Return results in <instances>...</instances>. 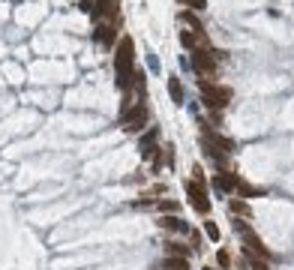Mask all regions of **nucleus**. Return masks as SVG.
Segmentation results:
<instances>
[{
  "label": "nucleus",
  "instance_id": "nucleus-1",
  "mask_svg": "<svg viewBox=\"0 0 294 270\" xmlns=\"http://www.w3.org/2000/svg\"><path fill=\"white\" fill-rule=\"evenodd\" d=\"M132 57H135V45L129 36L117 39V54H114V69H117V87L120 90H132L135 72H132Z\"/></svg>",
  "mask_w": 294,
  "mask_h": 270
},
{
  "label": "nucleus",
  "instance_id": "nucleus-2",
  "mask_svg": "<svg viewBox=\"0 0 294 270\" xmlns=\"http://www.w3.org/2000/svg\"><path fill=\"white\" fill-rule=\"evenodd\" d=\"M198 90H201V99H204V105L213 108V111L225 108V105H228V99H231V90H228V87H219V84L204 81V78H198Z\"/></svg>",
  "mask_w": 294,
  "mask_h": 270
},
{
  "label": "nucleus",
  "instance_id": "nucleus-3",
  "mask_svg": "<svg viewBox=\"0 0 294 270\" xmlns=\"http://www.w3.org/2000/svg\"><path fill=\"white\" fill-rule=\"evenodd\" d=\"M141 126H147V105L135 102L132 108H126L120 117V129L123 132H139Z\"/></svg>",
  "mask_w": 294,
  "mask_h": 270
},
{
  "label": "nucleus",
  "instance_id": "nucleus-4",
  "mask_svg": "<svg viewBox=\"0 0 294 270\" xmlns=\"http://www.w3.org/2000/svg\"><path fill=\"white\" fill-rule=\"evenodd\" d=\"M192 69L198 75H213L216 72V54L207 48H195L192 51Z\"/></svg>",
  "mask_w": 294,
  "mask_h": 270
},
{
  "label": "nucleus",
  "instance_id": "nucleus-5",
  "mask_svg": "<svg viewBox=\"0 0 294 270\" xmlns=\"http://www.w3.org/2000/svg\"><path fill=\"white\" fill-rule=\"evenodd\" d=\"M240 234H243V243H246L243 252H252V255H258V258H264V261L270 258V249H267L258 237H255V231H252L249 225H240Z\"/></svg>",
  "mask_w": 294,
  "mask_h": 270
},
{
  "label": "nucleus",
  "instance_id": "nucleus-6",
  "mask_svg": "<svg viewBox=\"0 0 294 270\" xmlns=\"http://www.w3.org/2000/svg\"><path fill=\"white\" fill-rule=\"evenodd\" d=\"M186 195H189V204L198 210V213H210V201H207V192L201 189V186H195V183H186Z\"/></svg>",
  "mask_w": 294,
  "mask_h": 270
},
{
  "label": "nucleus",
  "instance_id": "nucleus-7",
  "mask_svg": "<svg viewBox=\"0 0 294 270\" xmlns=\"http://www.w3.org/2000/svg\"><path fill=\"white\" fill-rule=\"evenodd\" d=\"M204 141H207V147H210V153H231L234 150V144L228 141V138H222V135H216L213 129H204Z\"/></svg>",
  "mask_w": 294,
  "mask_h": 270
},
{
  "label": "nucleus",
  "instance_id": "nucleus-8",
  "mask_svg": "<svg viewBox=\"0 0 294 270\" xmlns=\"http://www.w3.org/2000/svg\"><path fill=\"white\" fill-rule=\"evenodd\" d=\"M93 15L96 18H114L117 21V15H120V6H117V0H96V6H93Z\"/></svg>",
  "mask_w": 294,
  "mask_h": 270
},
{
  "label": "nucleus",
  "instance_id": "nucleus-9",
  "mask_svg": "<svg viewBox=\"0 0 294 270\" xmlns=\"http://www.w3.org/2000/svg\"><path fill=\"white\" fill-rule=\"evenodd\" d=\"M96 42H102V45H114L117 42V27L114 24H108V21H102V24H96Z\"/></svg>",
  "mask_w": 294,
  "mask_h": 270
},
{
  "label": "nucleus",
  "instance_id": "nucleus-10",
  "mask_svg": "<svg viewBox=\"0 0 294 270\" xmlns=\"http://www.w3.org/2000/svg\"><path fill=\"white\" fill-rule=\"evenodd\" d=\"M213 189L216 192H231V189H237V177L234 174H216L213 177Z\"/></svg>",
  "mask_w": 294,
  "mask_h": 270
},
{
  "label": "nucleus",
  "instance_id": "nucleus-11",
  "mask_svg": "<svg viewBox=\"0 0 294 270\" xmlns=\"http://www.w3.org/2000/svg\"><path fill=\"white\" fill-rule=\"evenodd\" d=\"M159 225H162V228H168V231H189V225H186L183 219H177V216H162V219H159Z\"/></svg>",
  "mask_w": 294,
  "mask_h": 270
},
{
  "label": "nucleus",
  "instance_id": "nucleus-12",
  "mask_svg": "<svg viewBox=\"0 0 294 270\" xmlns=\"http://www.w3.org/2000/svg\"><path fill=\"white\" fill-rule=\"evenodd\" d=\"M162 270H189V261L186 258H177V255H168L162 261Z\"/></svg>",
  "mask_w": 294,
  "mask_h": 270
},
{
  "label": "nucleus",
  "instance_id": "nucleus-13",
  "mask_svg": "<svg viewBox=\"0 0 294 270\" xmlns=\"http://www.w3.org/2000/svg\"><path fill=\"white\" fill-rule=\"evenodd\" d=\"M243 261H246L252 270H270V264H267L264 258H258V255H252V252H243Z\"/></svg>",
  "mask_w": 294,
  "mask_h": 270
},
{
  "label": "nucleus",
  "instance_id": "nucleus-14",
  "mask_svg": "<svg viewBox=\"0 0 294 270\" xmlns=\"http://www.w3.org/2000/svg\"><path fill=\"white\" fill-rule=\"evenodd\" d=\"M183 21L192 27V33H195V36H204V33H201V30H204V27H201V21L192 15V12H183Z\"/></svg>",
  "mask_w": 294,
  "mask_h": 270
},
{
  "label": "nucleus",
  "instance_id": "nucleus-15",
  "mask_svg": "<svg viewBox=\"0 0 294 270\" xmlns=\"http://www.w3.org/2000/svg\"><path fill=\"white\" fill-rule=\"evenodd\" d=\"M168 90H171L174 102H183V87H180V81H177V78H171V81H168Z\"/></svg>",
  "mask_w": 294,
  "mask_h": 270
},
{
  "label": "nucleus",
  "instance_id": "nucleus-16",
  "mask_svg": "<svg viewBox=\"0 0 294 270\" xmlns=\"http://www.w3.org/2000/svg\"><path fill=\"white\" fill-rule=\"evenodd\" d=\"M180 45L189 48V51H195V33H192V30H183V33H180Z\"/></svg>",
  "mask_w": 294,
  "mask_h": 270
},
{
  "label": "nucleus",
  "instance_id": "nucleus-17",
  "mask_svg": "<svg viewBox=\"0 0 294 270\" xmlns=\"http://www.w3.org/2000/svg\"><path fill=\"white\" fill-rule=\"evenodd\" d=\"M204 234H207L210 240H219V225L216 222H204Z\"/></svg>",
  "mask_w": 294,
  "mask_h": 270
},
{
  "label": "nucleus",
  "instance_id": "nucleus-18",
  "mask_svg": "<svg viewBox=\"0 0 294 270\" xmlns=\"http://www.w3.org/2000/svg\"><path fill=\"white\" fill-rule=\"evenodd\" d=\"M165 249H168V255H177V258H186V246H180V243H168Z\"/></svg>",
  "mask_w": 294,
  "mask_h": 270
},
{
  "label": "nucleus",
  "instance_id": "nucleus-19",
  "mask_svg": "<svg viewBox=\"0 0 294 270\" xmlns=\"http://www.w3.org/2000/svg\"><path fill=\"white\" fill-rule=\"evenodd\" d=\"M237 192H240V195H258V189L249 186V183H243V180H237Z\"/></svg>",
  "mask_w": 294,
  "mask_h": 270
},
{
  "label": "nucleus",
  "instance_id": "nucleus-20",
  "mask_svg": "<svg viewBox=\"0 0 294 270\" xmlns=\"http://www.w3.org/2000/svg\"><path fill=\"white\" fill-rule=\"evenodd\" d=\"M180 6H189V9H204L207 6V0H177Z\"/></svg>",
  "mask_w": 294,
  "mask_h": 270
},
{
  "label": "nucleus",
  "instance_id": "nucleus-21",
  "mask_svg": "<svg viewBox=\"0 0 294 270\" xmlns=\"http://www.w3.org/2000/svg\"><path fill=\"white\" fill-rule=\"evenodd\" d=\"M231 210H234L237 216H249V207H246L243 201H231Z\"/></svg>",
  "mask_w": 294,
  "mask_h": 270
},
{
  "label": "nucleus",
  "instance_id": "nucleus-22",
  "mask_svg": "<svg viewBox=\"0 0 294 270\" xmlns=\"http://www.w3.org/2000/svg\"><path fill=\"white\" fill-rule=\"evenodd\" d=\"M216 261H219V264H222V267H228V264H231V258H228V252H216Z\"/></svg>",
  "mask_w": 294,
  "mask_h": 270
},
{
  "label": "nucleus",
  "instance_id": "nucleus-23",
  "mask_svg": "<svg viewBox=\"0 0 294 270\" xmlns=\"http://www.w3.org/2000/svg\"><path fill=\"white\" fill-rule=\"evenodd\" d=\"M159 207H162V210H165V213H171V210H177V201H162V204H159Z\"/></svg>",
  "mask_w": 294,
  "mask_h": 270
},
{
  "label": "nucleus",
  "instance_id": "nucleus-24",
  "mask_svg": "<svg viewBox=\"0 0 294 270\" xmlns=\"http://www.w3.org/2000/svg\"><path fill=\"white\" fill-rule=\"evenodd\" d=\"M96 6V0H81V9H93Z\"/></svg>",
  "mask_w": 294,
  "mask_h": 270
},
{
  "label": "nucleus",
  "instance_id": "nucleus-25",
  "mask_svg": "<svg viewBox=\"0 0 294 270\" xmlns=\"http://www.w3.org/2000/svg\"><path fill=\"white\" fill-rule=\"evenodd\" d=\"M204 270H213V267H204Z\"/></svg>",
  "mask_w": 294,
  "mask_h": 270
}]
</instances>
